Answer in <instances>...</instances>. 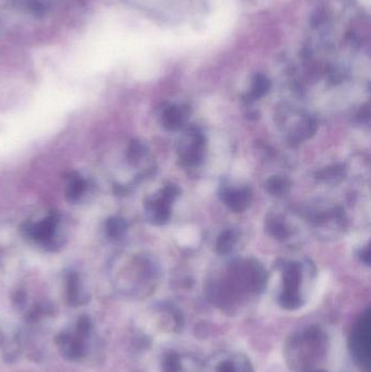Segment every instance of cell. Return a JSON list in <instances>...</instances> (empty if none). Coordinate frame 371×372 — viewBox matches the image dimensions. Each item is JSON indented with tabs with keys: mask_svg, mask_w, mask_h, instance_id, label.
I'll return each instance as SVG.
<instances>
[{
	"mask_svg": "<svg viewBox=\"0 0 371 372\" xmlns=\"http://www.w3.org/2000/svg\"><path fill=\"white\" fill-rule=\"evenodd\" d=\"M283 358L292 372H331L330 336L318 324L300 326L288 336Z\"/></svg>",
	"mask_w": 371,
	"mask_h": 372,
	"instance_id": "cell-1",
	"label": "cell"
},
{
	"mask_svg": "<svg viewBox=\"0 0 371 372\" xmlns=\"http://www.w3.org/2000/svg\"><path fill=\"white\" fill-rule=\"evenodd\" d=\"M348 351L356 367L362 372H370L371 363V317L370 310L356 320L348 339Z\"/></svg>",
	"mask_w": 371,
	"mask_h": 372,
	"instance_id": "cell-2",
	"label": "cell"
},
{
	"mask_svg": "<svg viewBox=\"0 0 371 372\" xmlns=\"http://www.w3.org/2000/svg\"><path fill=\"white\" fill-rule=\"evenodd\" d=\"M303 291V274L298 264H290L285 268L282 280L281 291L278 295V303L283 309L298 310L305 304Z\"/></svg>",
	"mask_w": 371,
	"mask_h": 372,
	"instance_id": "cell-3",
	"label": "cell"
},
{
	"mask_svg": "<svg viewBox=\"0 0 371 372\" xmlns=\"http://www.w3.org/2000/svg\"><path fill=\"white\" fill-rule=\"evenodd\" d=\"M202 372H255L250 359L241 351H221L202 363Z\"/></svg>",
	"mask_w": 371,
	"mask_h": 372,
	"instance_id": "cell-4",
	"label": "cell"
},
{
	"mask_svg": "<svg viewBox=\"0 0 371 372\" xmlns=\"http://www.w3.org/2000/svg\"><path fill=\"white\" fill-rule=\"evenodd\" d=\"M149 372H202V363L190 355L165 349L157 354Z\"/></svg>",
	"mask_w": 371,
	"mask_h": 372,
	"instance_id": "cell-5",
	"label": "cell"
},
{
	"mask_svg": "<svg viewBox=\"0 0 371 372\" xmlns=\"http://www.w3.org/2000/svg\"><path fill=\"white\" fill-rule=\"evenodd\" d=\"M58 227L59 219L56 216H51L39 222L26 223L22 231L28 239L41 244L43 247L55 249L61 245V241L58 239Z\"/></svg>",
	"mask_w": 371,
	"mask_h": 372,
	"instance_id": "cell-6",
	"label": "cell"
},
{
	"mask_svg": "<svg viewBox=\"0 0 371 372\" xmlns=\"http://www.w3.org/2000/svg\"><path fill=\"white\" fill-rule=\"evenodd\" d=\"M85 340L86 338H83L76 332H72V334L63 332L57 336L56 343H57L60 354L64 358L69 359V361H78L86 354Z\"/></svg>",
	"mask_w": 371,
	"mask_h": 372,
	"instance_id": "cell-7",
	"label": "cell"
},
{
	"mask_svg": "<svg viewBox=\"0 0 371 372\" xmlns=\"http://www.w3.org/2000/svg\"><path fill=\"white\" fill-rule=\"evenodd\" d=\"M223 200L234 212H242L250 204V193L248 190H229L223 193Z\"/></svg>",
	"mask_w": 371,
	"mask_h": 372,
	"instance_id": "cell-8",
	"label": "cell"
},
{
	"mask_svg": "<svg viewBox=\"0 0 371 372\" xmlns=\"http://www.w3.org/2000/svg\"><path fill=\"white\" fill-rule=\"evenodd\" d=\"M86 181L78 175H71L69 177V182L67 185V198L70 202H76L84 196L86 192Z\"/></svg>",
	"mask_w": 371,
	"mask_h": 372,
	"instance_id": "cell-9",
	"label": "cell"
},
{
	"mask_svg": "<svg viewBox=\"0 0 371 372\" xmlns=\"http://www.w3.org/2000/svg\"><path fill=\"white\" fill-rule=\"evenodd\" d=\"M68 299L72 305H82L87 301V296L81 287L80 280L76 274H70L68 278Z\"/></svg>",
	"mask_w": 371,
	"mask_h": 372,
	"instance_id": "cell-10",
	"label": "cell"
},
{
	"mask_svg": "<svg viewBox=\"0 0 371 372\" xmlns=\"http://www.w3.org/2000/svg\"><path fill=\"white\" fill-rule=\"evenodd\" d=\"M163 124L168 129L174 130L181 127L183 123L186 113L179 107H169L167 110L163 113Z\"/></svg>",
	"mask_w": 371,
	"mask_h": 372,
	"instance_id": "cell-11",
	"label": "cell"
},
{
	"mask_svg": "<svg viewBox=\"0 0 371 372\" xmlns=\"http://www.w3.org/2000/svg\"><path fill=\"white\" fill-rule=\"evenodd\" d=\"M106 231L111 239H119L126 233V224L119 218H111L106 223Z\"/></svg>",
	"mask_w": 371,
	"mask_h": 372,
	"instance_id": "cell-12",
	"label": "cell"
},
{
	"mask_svg": "<svg viewBox=\"0 0 371 372\" xmlns=\"http://www.w3.org/2000/svg\"><path fill=\"white\" fill-rule=\"evenodd\" d=\"M53 5L54 0H26V6L29 11L37 16L46 14Z\"/></svg>",
	"mask_w": 371,
	"mask_h": 372,
	"instance_id": "cell-13",
	"label": "cell"
},
{
	"mask_svg": "<svg viewBox=\"0 0 371 372\" xmlns=\"http://www.w3.org/2000/svg\"><path fill=\"white\" fill-rule=\"evenodd\" d=\"M236 237L234 232L232 231H227L223 233L219 239H218L217 249L219 253L228 254L232 251L234 244H235Z\"/></svg>",
	"mask_w": 371,
	"mask_h": 372,
	"instance_id": "cell-14",
	"label": "cell"
},
{
	"mask_svg": "<svg viewBox=\"0 0 371 372\" xmlns=\"http://www.w3.org/2000/svg\"><path fill=\"white\" fill-rule=\"evenodd\" d=\"M269 88H270V83L268 78L263 76H256L253 83L252 95L255 98H259L268 92Z\"/></svg>",
	"mask_w": 371,
	"mask_h": 372,
	"instance_id": "cell-15",
	"label": "cell"
},
{
	"mask_svg": "<svg viewBox=\"0 0 371 372\" xmlns=\"http://www.w3.org/2000/svg\"><path fill=\"white\" fill-rule=\"evenodd\" d=\"M288 186L289 185H288L287 181L279 177H273V179H271L270 181L268 182L269 192L273 194H277V195L285 193Z\"/></svg>",
	"mask_w": 371,
	"mask_h": 372,
	"instance_id": "cell-16",
	"label": "cell"
},
{
	"mask_svg": "<svg viewBox=\"0 0 371 372\" xmlns=\"http://www.w3.org/2000/svg\"><path fill=\"white\" fill-rule=\"evenodd\" d=\"M92 328V321H91L90 318L82 316L76 324V332L82 336L83 338H87L90 336Z\"/></svg>",
	"mask_w": 371,
	"mask_h": 372,
	"instance_id": "cell-17",
	"label": "cell"
},
{
	"mask_svg": "<svg viewBox=\"0 0 371 372\" xmlns=\"http://www.w3.org/2000/svg\"><path fill=\"white\" fill-rule=\"evenodd\" d=\"M342 177V170L339 168H333L328 169V170H325L322 172V177L321 179H325V181H330V180H335V177Z\"/></svg>",
	"mask_w": 371,
	"mask_h": 372,
	"instance_id": "cell-18",
	"label": "cell"
}]
</instances>
